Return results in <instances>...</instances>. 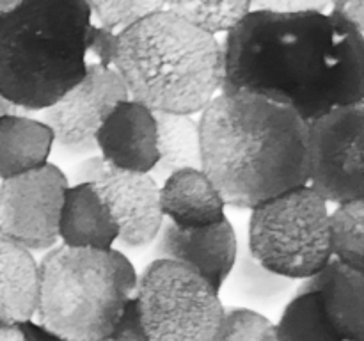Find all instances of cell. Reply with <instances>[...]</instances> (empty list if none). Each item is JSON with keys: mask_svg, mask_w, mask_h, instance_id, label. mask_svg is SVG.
Returning a JSON list of instances; mask_svg holds the SVG:
<instances>
[{"mask_svg": "<svg viewBox=\"0 0 364 341\" xmlns=\"http://www.w3.org/2000/svg\"><path fill=\"white\" fill-rule=\"evenodd\" d=\"M251 254L291 281L315 276L329 263V208L308 185L251 210L245 233Z\"/></svg>", "mask_w": 364, "mask_h": 341, "instance_id": "8992f818", "label": "cell"}, {"mask_svg": "<svg viewBox=\"0 0 364 341\" xmlns=\"http://www.w3.org/2000/svg\"><path fill=\"white\" fill-rule=\"evenodd\" d=\"M38 290L34 254L0 237V323L21 325L34 320Z\"/></svg>", "mask_w": 364, "mask_h": 341, "instance_id": "ac0fdd59", "label": "cell"}, {"mask_svg": "<svg viewBox=\"0 0 364 341\" xmlns=\"http://www.w3.org/2000/svg\"><path fill=\"white\" fill-rule=\"evenodd\" d=\"M364 103L308 121V187L329 205L364 199Z\"/></svg>", "mask_w": 364, "mask_h": 341, "instance_id": "ba28073f", "label": "cell"}, {"mask_svg": "<svg viewBox=\"0 0 364 341\" xmlns=\"http://www.w3.org/2000/svg\"><path fill=\"white\" fill-rule=\"evenodd\" d=\"M0 187H2V180H0Z\"/></svg>", "mask_w": 364, "mask_h": 341, "instance_id": "d6a6232c", "label": "cell"}, {"mask_svg": "<svg viewBox=\"0 0 364 341\" xmlns=\"http://www.w3.org/2000/svg\"><path fill=\"white\" fill-rule=\"evenodd\" d=\"M112 67L128 99L153 112L194 116L223 87V45L162 7L116 36Z\"/></svg>", "mask_w": 364, "mask_h": 341, "instance_id": "3957f363", "label": "cell"}, {"mask_svg": "<svg viewBox=\"0 0 364 341\" xmlns=\"http://www.w3.org/2000/svg\"><path fill=\"white\" fill-rule=\"evenodd\" d=\"M148 341H215L226 305L199 274L169 259H153L135 288Z\"/></svg>", "mask_w": 364, "mask_h": 341, "instance_id": "52a82bcc", "label": "cell"}, {"mask_svg": "<svg viewBox=\"0 0 364 341\" xmlns=\"http://www.w3.org/2000/svg\"><path fill=\"white\" fill-rule=\"evenodd\" d=\"M238 252V233L230 219L208 227H178L164 220L155 240V259L188 266L215 291L223 290Z\"/></svg>", "mask_w": 364, "mask_h": 341, "instance_id": "7c38bea8", "label": "cell"}, {"mask_svg": "<svg viewBox=\"0 0 364 341\" xmlns=\"http://www.w3.org/2000/svg\"><path fill=\"white\" fill-rule=\"evenodd\" d=\"M34 322L71 341H110L135 298L137 270L117 249L45 252Z\"/></svg>", "mask_w": 364, "mask_h": 341, "instance_id": "5b68a950", "label": "cell"}, {"mask_svg": "<svg viewBox=\"0 0 364 341\" xmlns=\"http://www.w3.org/2000/svg\"><path fill=\"white\" fill-rule=\"evenodd\" d=\"M87 0H18L0 14V94L41 112L84 78L91 31Z\"/></svg>", "mask_w": 364, "mask_h": 341, "instance_id": "277c9868", "label": "cell"}, {"mask_svg": "<svg viewBox=\"0 0 364 341\" xmlns=\"http://www.w3.org/2000/svg\"><path fill=\"white\" fill-rule=\"evenodd\" d=\"M166 7L180 14L183 20L194 25L205 34L217 38L219 34H230L252 9L247 0H178L166 2Z\"/></svg>", "mask_w": 364, "mask_h": 341, "instance_id": "603a6c76", "label": "cell"}, {"mask_svg": "<svg viewBox=\"0 0 364 341\" xmlns=\"http://www.w3.org/2000/svg\"><path fill=\"white\" fill-rule=\"evenodd\" d=\"M20 327L21 330H23L25 340L27 341H71V340H66V337L59 336V334L52 332V330L45 329V327H41L39 323H36L34 320L21 323Z\"/></svg>", "mask_w": 364, "mask_h": 341, "instance_id": "f1b7e54d", "label": "cell"}, {"mask_svg": "<svg viewBox=\"0 0 364 341\" xmlns=\"http://www.w3.org/2000/svg\"><path fill=\"white\" fill-rule=\"evenodd\" d=\"M226 202L213 181L201 169H183L160 185V210L178 227H208L223 222Z\"/></svg>", "mask_w": 364, "mask_h": 341, "instance_id": "9a60e30c", "label": "cell"}, {"mask_svg": "<svg viewBox=\"0 0 364 341\" xmlns=\"http://www.w3.org/2000/svg\"><path fill=\"white\" fill-rule=\"evenodd\" d=\"M66 174L46 163L41 169L2 181L0 187V237L28 252H48L59 244V215Z\"/></svg>", "mask_w": 364, "mask_h": 341, "instance_id": "30bf717a", "label": "cell"}, {"mask_svg": "<svg viewBox=\"0 0 364 341\" xmlns=\"http://www.w3.org/2000/svg\"><path fill=\"white\" fill-rule=\"evenodd\" d=\"M274 329L279 341H345L329 322L315 291L294 293Z\"/></svg>", "mask_w": 364, "mask_h": 341, "instance_id": "44dd1931", "label": "cell"}, {"mask_svg": "<svg viewBox=\"0 0 364 341\" xmlns=\"http://www.w3.org/2000/svg\"><path fill=\"white\" fill-rule=\"evenodd\" d=\"M295 288L297 281L270 272L251 254L245 244V237L238 234L237 259L220 290V295L224 293L237 302V308L262 313L277 308L284 301H290L295 293Z\"/></svg>", "mask_w": 364, "mask_h": 341, "instance_id": "e0dca14e", "label": "cell"}, {"mask_svg": "<svg viewBox=\"0 0 364 341\" xmlns=\"http://www.w3.org/2000/svg\"><path fill=\"white\" fill-rule=\"evenodd\" d=\"M110 341H148L144 325H142L141 313H139L137 298H134L132 304L128 305L123 318L119 320L117 327L114 329Z\"/></svg>", "mask_w": 364, "mask_h": 341, "instance_id": "484cf974", "label": "cell"}, {"mask_svg": "<svg viewBox=\"0 0 364 341\" xmlns=\"http://www.w3.org/2000/svg\"><path fill=\"white\" fill-rule=\"evenodd\" d=\"M119 229L89 183L70 185L64 192L59 215L60 245L71 249H112Z\"/></svg>", "mask_w": 364, "mask_h": 341, "instance_id": "2e32d148", "label": "cell"}, {"mask_svg": "<svg viewBox=\"0 0 364 341\" xmlns=\"http://www.w3.org/2000/svg\"><path fill=\"white\" fill-rule=\"evenodd\" d=\"M318 293L327 318L345 341H364V276L331 258L315 276L301 281L295 293Z\"/></svg>", "mask_w": 364, "mask_h": 341, "instance_id": "5bb4252c", "label": "cell"}, {"mask_svg": "<svg viewBox=\"0 0 364 341\" xmlns=\"http://www.w3.org/2000/svg\"><path fill=\"white\" fill-rule=\"evenodd\" d=\"M116 36L105 28L95 25L91 31V39H89V53L96 57L95 63L102 66L112 67L114 52H116Z\"/></svg>", "mask_w": 364, "mask_h": 341, "instance_id": "4316f807", "label": "cell"}, {"mask_svg": "<svg viewBox=\"0 0 364 341\" xmlns=\"http://www.w3.org/2000/svg\"><path fill=\"white\" fill-rule=\"evenodd\" d=\"M91 18L98 21V27L119 34L149 14L156 13L166 2L159 0H95L87 2Z\"/></svg>", "mask_w": 364, "mask_h": 341, "instance_id": "cb8c5ba5", "label": "cell"}, {"mask_svg": "<svg viewBox=\"0 0 364 341\" xmlns=\"http://www.w3.org/2000/svg\"><path fill=\"white\" fill-rule=\"evenodd\" d=\"M70 185L89 183L109 210L127 249H141L156 240L164 224L160 185L149 173H132L109 166L100 155L82 158L68 176Z\"/></svg>", "mask_w": 364, "mask_h": 341, "instance_id": "9c48e42d", "label": "cell"}, {"mask_svg": "<svg viewBox=\"0 0 364 341\" xmlns=\"http://www.w3.org/2000/svg\"><path fill=\"white\" fill-rule=\"evenodd\" d=\"M53 151V135L39 117L13 114L0 119V180L41 169Z\"/></svg>", "mask_w": 364, "mask_h": 341, "instance_id": "d6986e66", "label": "cell"}, {"mask_svg": "<svg viewBox=\"0 0 364 341\" xmlns=\"http://www.w3.org/2000/svg\"><path fill=\"white\" fill-rule=\"evenodd\" d=\"M199 123L201 170L226 206L252 210L308 183V123L290 107L245 91H220Z\"/></svg>", "mask_w": 364, "mask_h": 341, "instance_id": "7a4b0ae2", "label": "cell"}, {"mask_svg": "<svg viewBox=\"0 0 364 341\" xmlns=\"http://www.w3.org/2000/svg\"><path fill=\"white\" fill-rule=\"evenodd\" d=\"M215 341H279L274 323L263 313L230 305Z\"/></svg>", "mask_w": 364, "mask_h": 341, "instance_id": "d4e9b609", "label": "cell"}, {"mask_svg": "<svg viewBox=\"0 0 364 341\" xmlns=\"http://www.w3.org/2000/svg\"><path fill=\"white\" fill-rule=\"evenodd\" d=\"M329 11L364 34V2L363 0H336V2H331Z\"/></svg>", "mask_w": 364, "mask_h": 341, "instance_id": "83f0119b", "label": "cell"}, {"mask_svg": "<svg viewBox=\"0 0 364 341\" xmlns=\"http://www.w3.org/2000/svg\"><path fill=\"white\" fill-rule=\"evenodd\" d=\"M0 341H27L20 325L0 323Z\"/></svg>", "mask_w": 364, "mask_h": 341, "instance_id": "f546056e", "label": "cell"}, {"mask_svg": "<svg viewBox=\"0 0 364 341\" xmlns=\"http://www.w3.org/2000/svg\"><path fill=\"white\" fill-rule=\"evenodd\" d=\"M220 45V91L265 96L306 123L364 99V34L331 11L252 7Z\"/></svg>", "mask_w": 364, "mask_h": 341, "instance_id": "6da1fadb", "label": "cell"}, {"mask_svg": "<svg viewBox=\"0 0 364 341\" xmlns=\"http://www.w3.org/2000/svg\"><path fill=\"white\" fill-rule=\"evenodd\" d=\"M364 202L358 201L336 205L329 212L331 258L354 270L363 272L364 256Z\"/></svg>", "mask_w": 364, "mask_h": 341, "instance_id": "7402d4cb", "label": "cell"}, {"mask_svg": "<svg viewBox=\"0 0 364 341\" xmlns=\"http://www.w3.org/2000/svg\"><path fill=\"white\" fill-rule=\"evenodd\" d=\"M96 149L116 169L149 173L159 158L155 112L134 99L119 102L96 134Z\"/></svg>", "mask_w": 364, "mask_h": 341, "instance_id": "4fadbf2b", "label": "cell"}, {"mask_svg": "<svg viewBox=\"0 0 364 341\" xmlns=\"http://www.w3.org/2000/svg\"><path fill=\"white\" fill-rule=\"evenodd\" d=\"M13 114H27V112L20 110L16 105H13L9 99H6L2 94H0V119L6 116H13Z\"/></svg>", "mask_w": 364, "mask_h": 341, "instance_id": "4dcf8cb0", "label": "cell"}, {"mask_svg": "<svg viewBox=\"0 0 364 341\" xmlns=\"http://www.w3.org/2000/svg\"><path fill=\"white\" fill-rule=\"evenodd\" d=\"M128 99L127 89L114 67L89 63L84 78L41 110L39 119L53 135V149L63 155H98L96 134L110 110Z\"/></svg>", "mask_w": 364, "mask_h": 341, "instance_id": "8fae6325", "label": "cell"}, {"mask_svg": "<svg viewBox=\"0 0 364 341\" xmlns=\"http://www.w3.org/2000/svg\"><path fill=\"white\" fill-rule=\"evenodd\" d=\"M16 6V0H0V14L7 13Z\"/></svg>", "mask_w": 364, "mask_h": 341, "instance_id": "1f68e13d", "label": "cell"}, {"mask_svg": "<svg viewBox=\"0 0 364 341\" xmlns=\"http://www.w3.org/2000/svg\"><path fill=\"white\" fill-rule=\"evenodd\" d=\"M156 158L149 176L162 185L171 174L183 169H201V137L194 116L174 112H155Z\"/></svg>", "mask_w": 364, "mask_h": 341, "instance_id": "ffe728a7", "label": "cell"}]
</instances>
